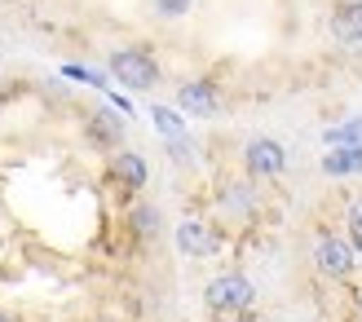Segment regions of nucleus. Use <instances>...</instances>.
<instances>
[{
	"mask_svg": "<svg viewBox=\"0 0 362 322\" xmlns=\"http://www.w3.org/2000/svg\"><path fill=\"white\" fill-rule=\"evenodd\" d=\"M310 261H314V274L327 278V282H349L358 274V247L340 234V229H318L314 247H310Z\"/></svg>",
	"mask_w": 362,
	"mask_h": 322,
	"instance_id": "1",
	"label": "nucleus"
},
{
	"mask_svg": "<svg viewBox=\"0 0 362 322\" xmlns=\"http://www.w3.org/2000/svg\"><path fill=\"white\" fill-rule=\"evenodd\" d=\"M106 71H111L115 84L133 88V93H146V88H155L159 76H164V71H159V62H155V53L141 49V44H119V49H111Z\"/></svg>",
	"mask_w": 362,
	"mask_h": 322,
	"instance_id": "2",
	"label": "nucleus"
},
{
	"mask_svg": "<svg viewBox=\"0 0 362 322\" xmlns=\"http://www.w3.org/2000/svg\"><path fill=\"white\" fill-rule=\"evenodd\" d=\"M204 305L216 314V318H239L257 305V287L243 278V274H216L208 287H204Z\"/></svg>",
	"mask_w": 362,
	"mask_h": 322,
	"instance_id": "3",
	"label": "nucleus"
},
{
	"mask_svg": "<svg viewBox=\"0 0 362 322\" xmlns=\"http://www.w3.org/2000/svg\"><path fill=\"white\" fill-rule=\"evenodd\" d=\"M243 168L252 181H274L287 172V146L274 137H252L243 146Z\"/></svg>",
	"mask_w": 362,
	"mask_h": 322,
	"instance_id": "4",
	"label": "nucleus"
},
{
	"mask_svg": "<svg viewBox=\"0 0 362 322\" xmlns=\"http://www.w3.org/2000/svg\"><path fill=\"white\" fill-rule=\"evenodd\" d=\"M177 252L190 256V261H204L212 252H221V229L204 217H186L177 225Z\"/></svg>",
	"mask_w": 362,
	"mask_h": 322,
	"instance_id": "5",
	"label": "nucleus"
},
{
	"mask_svg": "<svg viewBox=\"0 0 362 322\" xmlns=\"http://www.w3.org/2000/svg\"><path fill=\"white\" fill-rule=\"evenodd\" d=\"M177 111L190 119H212L221 111V93H216L212 80H186L177 88Z\"/></svg>",
	"mask_w": 362,
	"mask_h": 322,
	"instance_id": "6",
	"label": "nucleus"
},
{
	"mask_svg": "<svg viewBox=\"0 0 362 322\" xmlns=\"http://www.w3.org/2000/svg\"><path fill=\"white\" fill-rule=\"evenodd\" d=\"M327 35L345 49L362 44V0H336L327 13Z\"/></svg>",
	"mask_w": 362,
	"mask_h": 322,
	"instance_id": "7",
	"label": "nucleus"
},
{
	"mask_svg": "<svg viewBox=\"0 0 362 322\" xmlns=\"http://www.w3.org/2000/svg\"><path fill=\"white\" fill-rule=\"evenodd\" d=\"M111 177L119 181V190H146L151 181V168H146V159H141L137 150H115L111 155Z\"/></svg>",
	"mask_w": 362,
	"mask_h": 322,
	"instance_id": "8",
	"label": "nucleus"
},
{
	"mask_svg": "<svg viewBox=\"0 0 362 322\" xmlns=\"http://www.w3.org/2000/svg\"><path fill=\"white\" fill-rule=\"evenodd\" d=\"M322 177L332 181H349V177H362V146H327V155L318 159Z\"/></svg>",
	"mask_w": 362,
	"mask_h": 322,
	"instance_id": "9",
	"label": "nucleus"
},
{
	"mask_svg": "<svg viewBox=\"0 0 362 322\" xmlns=\"http://www.w3.org/2000/svg\"><path fill=\"white\" fill-rule=\"evenodd\" d=\"M216 203H221L226 217H252L261 208V190L252 181H226L221 194H216Z\"/></svg>",
	"mask_w": 362,
	"mask_h": 322,
	"instance_id": "10",
	"label": "nucleus"
},
{
	"mask_svg": "<svg viewBox=\"0 0 362 322\" xmlns=\"http://www.w3.org/2000/svg\"><path fill=\"white\" fill-rule=\"evenodd\" d=\"M124 111H93V119H88V137L98 141V146H115L124 141Z\"/></svg>",
	"mask_w": 362,
	"mask_h": 322,
	"instance_id": "11",
	"label": "nucleus"
},
{
	"mask_svg": "<svg viewBox=\"0 0 362 322\" xmlns=\"http://www.w3.org/2000/svg\"><path fill=\"white\" fill-rule=\"evenodd\" d=\"M129 225H133L137 239H155L159 225H164V217H159L155 203H133V208H129Z\"/></svg>",
	"mask_w": 362,
	"mask_h": 322,
	"instance_id": "12",
	"label": "nucleus"
},
{
	"mask_svg": "<svg viewBox=\"0 0 362 322\" xmlns=\"http://www.w3.org/2000/svg\"><path fill=\"white\" fill-rule=\"evenodd\" d=\"M322 141H327V146H362V115H354L345 124H336V129H327V133H322Z\"/></svg>",
	"mask_w": 362,
	"mask_h": 322,
	"instance_id": "13",
	"label": "nucleus"
},
{
	"mask_svg": "<svg viewBox=\"0 0 362 322\" xmlns=\"http://www.w3.org/2000/svg\"><path fill=\"white\" fill-rule=\"evenodd\" d=\"M151 119L164 137H186V119H181L177 106H151Z\"/></svg>",
	"mask_w": 362,
	"mask_h": 322,
	"instance_id": "14",
	"label": "nucleus"
},
{
	"mask_svg": "<svg viewBox=\"0 0 362 322\" xmlns=\"http://www.w3.org/2000/svg\"><path fill=\"white\" fill-rule=\"evenodd\" d=\"M345 239L362 252V194L345 203Z\"/></svg>",
	"mask_w": 362,
	"mask_h": 322,
	"instance_id": "15",
	"label": "nucleus"
},
{
	"mask_svg": "<svg viewBox=\"0 0 362 322\" xmlns=\"http://www.w3.org/2000/svg\"><path fill=\"white\" fill-rule=\"evenodd\" d=\"M194 9V0H155V13L168 18V23H177V18H186Z\"/></svg>",
	"mask_w": 362,
	"mask_h": 322,
	"instance_id": "16",
	"label": "nucleus"
},
{
	"mask_svg": "<svg viewBox=\"0 0 362 322\" xmlns=\"http://www.w3.org/2000/svg\"><path fill=\"white\" fill-rule=\"evenodd\" d=\"M62 71H66L71 80H84V84H102V76H98V71H88V66H62Z\"/></svg>",
	"mask_w": 362,
	"mask_h": 322,
	"instance_id": "17",
	"label": "nucleus"
},
{
	"mask_svg": "<svg viewBox=\"0 0 362 322\" xmlns=\"http://www.w3.org/2000/svg\"><path fill=\"white\" fill-rule=\"evenodd\" d=\"M0 322H13V318H9V314H0Z\"/></svg>",
	"mask_w": 362,
	"mask_h": 322,
	"instance_id": "18",
	"label": "nucleus"
}]
</instances>
